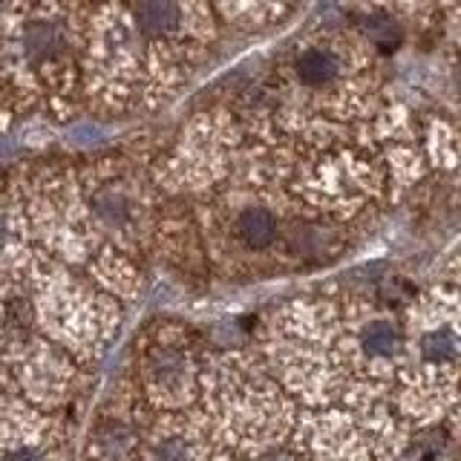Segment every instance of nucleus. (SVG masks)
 <instances>
[{"mask_svg": "<svg viewBox=\"0 0 461 461\" xmlns=\"http://www.w3.org/2000/svg\"><path fill=\"white\" fill-rule=\"evenodd\" d=\"M64 47V35L61 29L50 21H35L26 26L23 32V55L29 58L32 64H43L50 61L55 52H61Z\"/></svg>", "mask_w": 461, "mask_h": 461, "instance_id": "nucleus-1", "label": "nucleus"}, {"mask_svg": "<svg viewBox=\"0 0 461 461\" xmlns=\"http://www.w3.org/2000/svg\"><path fill=\"white\" fill-rule=\"evenodd\" d=\"M237 234L251 245V249H266V245L277 234V222L266 208H249L240 213Z\"/></svg>", "mask_w": 461, "mask_h": 461, "instance_id": "nucleus-2", "label": "nucleus"}, {"mask_svg": "<svg viewBox=\"0 0 461 461\" xmlns=\"http://www.w3.org/2000/svg\"><path fill=\"white\" fill-rule=\"evenodd\" d=\"M338 58L331 55L329 50H309V52H303L300 55V61H297V72H300V78L312 84V86H321V84H329L331 78L338 76Z\"/></svg>", "mask_w": 461, "mask_h": 461, "instance_id": "nucleus-3", "label": "nucleus"}, {"mask_svg": "<svg viewBox=\"0 0 461 461\" xmlns=\"http://www.w3.org/2000/svg\"><path fill=\"white\" fill-rule=\"evenodd\" d=\"M136 21L148 35H162L179 23V9L173 4H141L136 6Z\"/></svg>", "mask_w": 461, "mask_h": 461, "instance_id": "nucleus-4", "label": "nucleus"}, {"mask_svg": "<svg viewBox=\"0 0 461 461\" xmlns=\"http://www.w3.org/2000/svg\"><path fill=\"white\" fill-rule=\"evenodd\" d=\"M95 211L104 216L110 225H124L130 216V202L119 191H104L95 196Z\"/></svg>", "mask_w": 461, "mask_h": 461, "instance_id": "nucleus-5", "label": "nucleus"}, {"mask_svg": "<svg viewBox=\"0 0 461 461\" xmlns=\"http://www.w3.org/2000/svg\"><path fill=\"white\" fill-rule=\"evenodd\" d=\"M364 343H366V349L375 355H393L401 340H398V331L389 323H372L364 331Z\"/></svg>", "mask_w": 461, "mask_h": 461, "instance_id": "nucleus-6", "label": "nucleus"}, {"mask_svg": "<svg viewBox=\"0 0 461 461\" xmlns=\"http://www.w3.org/2000/svg\"><path fill=\"white\" fill-rule=\"evenodd\" d=\"M424 352H427V357H432V360L453 357V355H456V340H453L450 335H447V331H438V335L427 338Z\"/></svg>", "mask_w": 461, "mask_h": 461, "instance_id": "nucleus-7", "label": "nucleus"}, {"mask_svg": "<svg viewBox=\"0 0 461 461\" xmlns=\"http://www.w3.org/2000/svg\"><path fill=\"white\" fill-rule=\"evenodd\" d=\"M6 237H9V230H6V220H4V216H0V245L6 242Z\"/></svg>", "mask_w": 461, "mask_h": 461, "instance_id": "nucleus-8", "label": "nucleus"}]
</instances>
